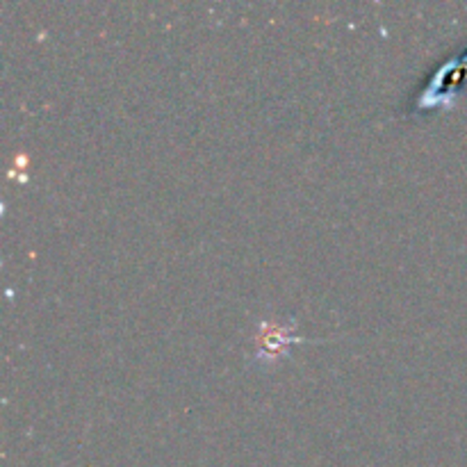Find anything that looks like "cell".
Segmentation results:
<instances>
[{"label":"cell","mask_w":467,"mask_h":467,"mask_svg":"<svg viewBox=\"0 0 467 467\" xmlns=\"http://www.w3.org/2000/svg\"><path fill=\"white\" fill-rule=\"evenodd\" d=\"M308 340L296 333V317H263L254 328L246 360L255 369H272L292 354V347Z\"/></svg>","instance_id":"cell-1"},{"label":"cell","mask_w":467,"mask_h":467,"mask_svg":"<svg viewBox=\"0 0 467 467\" xmlns=\"http://www.w3.org/2000/svg\"><path fill=\"white\" fill-rule=\"evenodd\" d=\"M467 80V53L461 57L450 59V62L442 64L436 71V76L427 82L422 91L413 99L410 105V114H422L433 109L436 105H451V94H454V87H459L461 82Z\"/></svg>","instance_id":"cell-2"}]
</instances>
